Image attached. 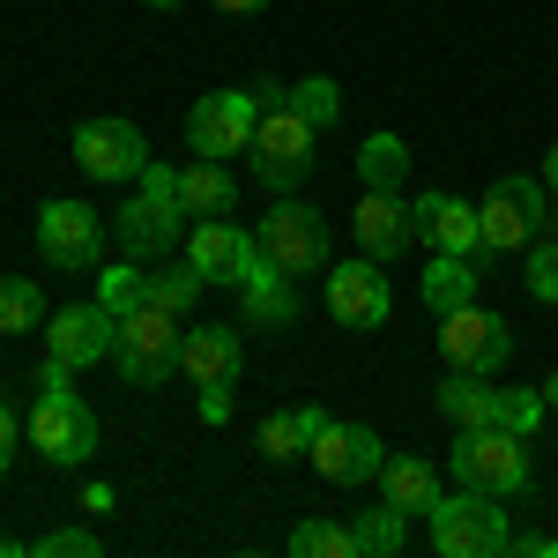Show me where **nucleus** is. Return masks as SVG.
<instances>
[{
  "label": "nucleus",
  "mask_w": 558,
  "mask_h": 558,
  "mask_svg": "<svg viewBox=\"0 0 558 558\" xmlns=\"http://www.w3.org/2000/svg\"><path fill=\"white\" fill-rule=\"evenodd\" d=\"M447 470H454L462 492L521 499V492H529V447H521V432H507V425H462L454 454H447Z\"/></svg>",
  "instance_id": "nucleus-1"
},
{
  "label": "nucleus",
  "mask_w": 558,
  "mask_h": 558,
  "mask_svg": "<svg viewBox=\"0 0 558 558\" xmlns=\"http://www.w3.org/2000/svg\"><path fill=\"white\" fill-rule=\"evenodd\" d=\"M120 246L128 260H165L172 246H186V202H179V172L149 157L142 172V194L120 209Z\"/></svg>",
  "instance_id": "nucleus-2"
},
{
  "label": "nucleus",
  "mask_w": 558,
  "mask_h": 558,
  "mask_svg": "<svg viewBox=\"0 0 558 558\" xmlns=\"http://www.w3.org/2000/svg\"><path fill=\"white\" fill-rule=\"evenodd\" d=\"M179 343H186V328H179V313L165 305H128L120 313V336H112V365H120V380L128 387H157L179 373Z\"/></svg>",
  "instance_id": "nucleus-3"
},
{
  "label": "nucleus",
  "mask_w": 558,
  "mask_h": 558,
  "mask_svg": "<svg viewBox=\"0 0 558 558\" xmlns=\"http://www.w3.org/2000/svg\"><path fill=\"white\" fill-rule=\"evenodd\" d=\"M432 544H439V558H499L514 544L507 499H484V492L439 499V507H432Z\"/></svg>",
  "instance_id": "nucleus-4"
},
{
  "label": "nucleus",
  "mask_w": 558,
  "mask_h": 558,
  "mask_svg": "<svg viewBox=\"0 0 558 558\" xmlns=\"http://www.w3.org/2000/svg\"><path fill=\"white\" fill-rule=\"evenodd\" d=\"M544 223H551V186H544V179H499V186L476 202L484 254H521Z\"/></svg>",
  "instance_id": "nucleus-5"
},
{
  "label": "nucleus",
  "mask_w": 558,
  "mask_h": 558,
  "mask_svg": "<svg viewBox=\"0 0 558 558\" xmlns=\"http://www.w3.org/2000/svg\"><path fill=\"white\" fill-rule=\"evenodd\" d=\"M313 142L320 134L305 128L291 105H276V112H260L254 142H246V157H254V179L268 186V194H299L305 172H313Z\"/></svg>",
  "instance_id": "nucleus-6"
},
{
  "label": "nucleus",
  "mask_w": 558,
  "mask_h": 558,
  "mask_svg": "<svg viewBox=\"0 0 558 558\" xmlns=\"http://www.w3.org/2000/svg\"><path fill=\"white\" fill-rule=\"evenodd\" d=\"M31 447H38L52 470H83L89 454H97V417H89V402L75 387L38 395V410H31Z\"/></svg>",
  "instance_id": "nucleus-7"
},
{
  "label": "nucleus",
  "mask_w": 558,
  "mask_h": 558,
  "mask_svg": "<svg viewBox=\"0 0 558 558\" xmlns=\"http://www.w3.org/2000/svg\"><path fill=\"white\" fill-rule=\"evenodd\" d=\"M439 350H447L454 373H484V380H499L507 357H514V336H507L499 313H484V305H454V313H439Z\"/></svg>",
  "instance_id": "nucleus-8"
},
{
  "label": "nucleus",
  "mask_w": 558,
  "mask_h": 558,
  "mask_svg": "<svg viewBox=\"0 0 558 558\" xmlns=\"http://www.w3.org/2000/svg\"><path fill=\"white\" fill-rule=\"evenodd\" d=\"M260 254L276 260L283 276H313L320 260H328V216L313 209V202H276V209L260 216Z\"/></svg>",
  "instance_id": "nucleus-9"
},
{
  "label": "nucleus",
  "mask_w": 558,
  "mask_h": 558,
  "mask_svg": "<svg viewBox=\"0 0 558 558\" xmlns=\"http://www.w3.org/2000/svg\"><path fill=\"white\" fill-rule=\"evenodd\" d=\"M260 128V105L246 97V89H216V97H202L194 112H186V142H194V157H239L246 142H254Z\"/></svg>",
  "instance_id": "nucleus-10"
},
{
  "label": "nucleus",
  "mask_w": 558,
  "mask_h": 558,
  "mask_svg": "<svg viewBox=\"0 0 558 558\" xmlns=\"http://www.w3.org/2000/svg\"><path fill=\"white\" fill-rule=\"evenodd\" d=\"M75 165L89 179H105V186H120V179L149 172V142H142L134 120H83L75 128Z\"/></svg>",
  "instance_id": "nucleus-11"
},
{
  "label": "nucleus",
  "mask_w": 558,
  "mask_h": 558,
  "mask_svg": "<svg viewBox=\"0 0 558 558\" xmlns=\"http://www.w3.org/2000/svg\"><path fill=\"white\" fill-rule=\"evenodd\" d=\"M305 454H313V470L328 476V484H343V492L373 484L380 462H387V454H380V432H373V425H336V417L305 439Z\"/></svg>",
  "instance_id": "nucleus-12"
},
{
  "label": "nucleus",
  "mask_w": 558,
  "mask_h": 558,
  "mask_svg": "<svg viewBox=\"0 0 558 558\" xmlns=\"http://www.w3.org/2000/svg\"><path fill=\"white\" fill-rule=\"evenodd\" d=\"M186 260L202 268V283H246V268L260 260V239L254 231H239L231 216H194V231H186Z\"/></svg>",
  "instance_id": "nucleus-13"
},
{
  "label": "nucleus",
  "mask_w": 558,
  "mask_h": 558,
  "mask_svg": "<svg viewBox=\"0 0 558 558\" xmlns=\"http://www.w3.org/2000/svg\"><path fill=\"white\" fill-rule=\"evenodd\" d=\"M328 313L343 320V328H380L387 313H395V291H387V260H336L328 268Z\"/></svg>",
  "instance_id": "nucleus-14"
},
{
  "label": "nucleus",
  "mask_w": 558,
  "mask_h": 558,
  "mask_svg": "<svg viewBox=\"0 0 558 558\" xmlns=\"http://www.w3.org/2000/svg\"><path fill=\"white\" fill-rule=\"evenodd\" d=\"M112 336H120V313L97 299V305H60L52 320H45V343H52V357H68L75 373L83 365H97V357H112Z\"/></svg>",
  "instance_id": "nucleus-15"
},
{
  "label": "nucleus",
  "mask_w": 558,
  "mask_h": 558,
  "mask_svg": "<svg viewBox=\"0 0 558 558\" xmlns=\"http://www.w3.org/2000/svg\"><path fill=\"white\" fill-rule=\"evenodd\" d=\"M38 254H45V268H97V209L89 202H45Z\"/></svg>",
  "instance_id": "nucleus-16"
},
{
  "label": "nucleus",
  "mask_w": 558,
  "mask_h": 558,
  "mask_svg": "<svg viewBox=\"0 0 558 558\" xmlns=\"http://www.w3.org/2000/svg\"><path fill=\"white\" fill-rule=\"evenodd\" d=\"M410 223H417V239H425L432 254H484V231H476V202H462V194H417L410 202Z\"/></svg>",
  "instance_id": "nucleus-17"
},
{
  "label": "nucleus",
  "mask_w": 558,
  "mask_h": 558,
  "mask_svg": "<svg viewBox=\"0 0 558 558\" xmlns=\"http://www.w3.org/2000/svg\"><path fill=\"white\" fill-rule=\"evenodd\" d=\"M299 276H283L276 260L260 254L254 268H246V283H239V320H254L260 336H283L291 320H299V291H291Z\"/></svg>",
  "instance_id": "nucleus-18"
},
{
  "label": "nucleus",
  "mask_w": 558,
  "mask_h": 558,
  "mask_svg": "<svg viewBox=\"0 0 558 558\" xmlns=\"http://www.w3.org/2000/svg\"><path fill=\"white\" fill-rule=\"evenodd\" d=\"M350 223H357V246H365L373 260H395L410 239H417L410 202H402L395 186H365V202H357V216H350Z\"/></svg>",
  "instance_id": "nucleus-19"
},
{
  "label": "nucleus",
  "mask_w": 558,
  "mask_h": 558,
  "mask_svg": "<svg viewBox=\"0 0 558 558\" xmlns=\"http://www.w3.org/2000/svg\"><path fill=\"white\" fill-rule=\"evenodd\" d=\"M239 357H246L239 328H186V343H179V373H186L194 387H231V380H239Z\"/></svg>",
  "instance_id": "nucleus-20"
},
{
  "label": "nucleus",
  "mask_w": 558,
  "mask_h": 558,
  "mask_svg": "<svg viewBox=\"0 0 558 558\" xmlns=\"http://www.w3.org/2000/svg\"><path fill=\"white\" fill-rule=\"evenodd\" d=\"M476 283H484V260H470V254H432L417 291H425L432 313H454V305H476Z\"/></svg>",
  "instance_id": "nucleus-21"
},
{
  "label": "nucleus",
  "mask_w": 558,
  "mask_h": 558,
  "mask_svg": "<svg viewBox=\"0 0 558 558\" xmlns=\"http://www.w3.org/2000/svg\"><path fill=\"white\" fill-rule=\"evenodd\" d=\"M380 499H395L402 514H432L439 507V470L417 454H387L380 462Z\"/></svg>",
  "instance_id": "nucleus-22"
},
{
  "label": "nucleus",
  "mask_w": 558,
  "mask_h": 558,
  "mask_svg": "<svg viewBox=\"0 0 558 558\" xmlns=\"http://www.w3.org/2000/svg\"><path fill=\"white\" fill-rule=\"evenodd\" d=\"M439 417H454V425H499V380H484V373L439 380Z\"/></svg>",
  "instance_id": "nucleus-23"
},
{
  "label": "nucleus",
  "mask_w": 558,
  "mask_h": 558,
  "mask_svg": "<svg viewBox=\"0 0 558 558\" xmlns=\"http://www.w3.org/2000/svg\"><path fill=\"white\" fill-rule=\"evenodd\" d=\"M179 202H186V216H231L239 186H231V172H223L216 157H194V165L179 172Z\"/></svg>",
  "instance_id": "nucleus-24"
},
{
  "label": "nucleus",
  "mask_w": 558,
  "mask_h": 558,
  "mask_svg": "<svg viewBox=\"0 0 558 558\" xmlns=\"http://www.w3.org/2000/svg\"><path fill=\"white\" fill-rule=\"evenodd\" d=\"M350 536H357V558H395L410 544V514H402L395 499H373L365 514L350 521Z\"/></svg>",
  "instance_id": "nucleus-25"
},
{
  "label": "nucleus",
  "mask_w": 558,
  "mask_h": 558,
  "mask_svg": "<svg viewBox=\"0 0 558 558\" xmlns=\"http://www.w3.org/2000/svg\"><path fill=\"white\" fill-rule=\"evenodd\" d=\"M142 299L186 320V313H194V299H202V268H194V260H172V268H142Z\"/></svg>",
  "instance_id": "nucleus-26"
},
{
  "label": "nucleus",
  "mask_w": 558,
  "mask_h": 558,
  "mask_svg": "<svg viewBox=\"0 0 558 558\" xmlns=\"http://www.w3.org/2000/svg\"><path fill=\"white\" fill-rule=\"evenodd\" d=\"M320 425H328V410H313V402H305V410H276V417L260 425V454H268V462H291V454H305V439Z\"/></svg>",
  "instance_id": "nucleus-27"
},
{
  "label": "nucleus",
  "mask_w": 558,
  "mask_h": 558,
  "mask_svg": "<svg viewBox=\"0 0 558 558\" xmlns=\"http://www.w3.org/2000/svg\"><path fill=\"white\" fill-rule=\"evenodd\" d=\"M45 320H52V313H45L38 283H31V276H0V336H31Z\"/></svg>",
  "instance_id": "nucleus-28"
},
{
  "label": "nucleus",
  "mask_w": 558,
  "mask_h": 558,
  "mask_svg": "<svg viewBox=\"0 0 558 558\" xmlns=\"http://www.w3.org/2000/svg\"><path fill=\"white\" fill-rule=\"evenodd\" d=\"M291 112H299L313 134H328L343 120V89L328 83V75H305V83H291Z\"/></svg>",
  "instance_id": "nucleus-29"
},
{
  "label": "nucleus",
  "mask_w": 558,
  "mask_h": 558,
  "mask_svg": "<svg viewBox=\"0 0 558 558\" xmlns=\"http://www.w3.org/2000/svg\"><path fill=\"white\" fill-rule=\"evenodd\" d=\"M402 172H410V142H402V134H373V142L357 149V179H365V186H402Z\"/></svg>",
  "instance_id": "nucleus-30"
},
{
  "label": "nucleus",
  "mask_w": 558,
  "mask_h": 558,
  "mask_svg": "<svg viewBox=\"0 0 558 558\" xmlns=\"http://www.w3.org/2000/svg\"><path fill=\"white\" fill-rule=\"evenodd\" d=\"M291 551L299 558H357V536H350L343 521H299L291 529Z\"/></svg>",
  "instance_id": "nucleus-31"
},
{
  "label": "nucleus",
  "mask_w": 558,
  "mask_h": 558,
  "mask_svg": "<svg viewBox=\"0 0 558 558\" xmlns=\"http://www.w3.org/2000/svg\"><path fill=\"white\" fill-rule=\"evenodd\" d=\"M544 417H551V410H544V395H536V387H499V425H507V432L529 439Z\"/></svg>",
  "instance_id": "nucleus-32"
},
{
  "label": "nucleus",
  "mask_w": 558,
  "mask_h": 558,
  "mask_svg": "<svg viewBox=\"0 0 558 558\" xmlns=\"http://www.w3.org/2000/svg\"><path fill=\"white\" fill-rule=\"evenodd\" d=\"M529 299L558 305V239H544V246L529 254Z\"/></svg>",
  "instance_id": "nucleus-33"
},
{
  "label": "nucleus",
  "mask_w": 558,
  "mask_h": 558,
  "mask_svg": "<svg viewBox=\"0 0 558 558\" xmlns=\"http://www.w3.org/2000/svg\"><path fill=\"white\" fill-rule=\"evenodd\" d=\"M38 558H97V536L89 529H52V536H38Z\"/></svg>",
  "instance_id": "nucleus-34"
},
{
  "label": "nucleus",
  "mask_w": 558,
  "mask_h": 558,
  "mask_svg": "<svg viewBox=\"0 0 558 558\" xmlns=\"http://www.w3.org/2000/svg\"><path fill=\"white\" fill-rule=\"evenodd\" d=\"M97 299L112 305V313H128V305H142V268H105V291Z\"/></svg>",
  "instance_id": "nucleus-35"
},
{
  "label": "nucleus",
  "mask_w": 558,
  "mask_h": 558,
  "mask_svg": "<svg viewBox=\"0 0 558 558\" xmlns=\"http://www.w3.org/2000/svg\"><path fill=\"white\" fill-rule=\"evenodd\" d=\"M15 447H23V425H15V410L0 402V476H8V462H15Z\"/></svg>",
  "instance_id": "nucleus-36"
},
{
  "label": "nucleus",
  "mask_w": 558,
  "mask_h": 558,
  "mask_svg": "<svg viewBox=\"0 0 558 558\" xmlns=\"http://www.w3.org/2000/svg\"><path fill=\"white\" fill-rule=\"evenodd\" d=\"M246 97H254L260 112H276V105H291V89L276 83V75H260V83H246Z\"/></svg>",
  "instance_id": "nucleus-37"
},
{
  "label": "nucleus",
  "mask_w": 558,
  "mask_h": 558,
  "mask_svg": "<svg viewBox=\"0 0 558 558\" xmlns=\"http://www.w3.org/2000/svg\"><path fill=\"white\" fill-rule=\"evenodd\" d=\"M202 417H209V425L231 417V387H202Z\"/></svg>",
  "instance_id": "nucleus-38"
},
{
  "label": "nucleus",
  "mask_w": 558,
  "mask_h": 558,
  "mask_svg": "<svg viewBox=\"0 0 558 558\" xmlns=\"http://www.w3.org/2000/svg\"><path fill=\"white\" fill-rule=\"evenodd\" d=\"M83 507H89V514H112L120 499H112V484H89V492H83Z\"/></svg>",
  "instance_id": "nucleus-39"
},
{
  "label": "nucleus",
  "mask_w": 558,
  "mask_h": 558,
  "mask_svg": "<svg viewBox=\"0 0 558 558\" xmlns=\"http://www.w3.org/2000/svg\"><path fill=\"white\" fill-rule=\"evenodd\" d=\"M507 551H521V558H558V544H551V536H529V544H507Z\"/></svg>",
  "instance_id": "nucleus-40"
},
{
  "label": "nucleus",
  "mask_w": 558,
  "mask_h": 558,
  "mask_svg": "<svg viewBox=\"0 0 558 558\" xmlns=\"http://www.w3.org/2000/svg\"><path fill=\"white\" fill-rule=\"evenodd\" d=\"M209 8H223V15H260L268 0H209Z\"/></svg>",
  "instance_id": "nucleus-41"
},
{
  "label": "nucleus",
  "mask_w": 558,
  "mask_h": 558,
  "mask_svg": "<svg viewBox=\"0 0 558 558\" xmlns=\"http://www.w3.org/2000/svg\"><path fill=\"white\" fill-rule=\"evenodd\" d=\"M544 186H551V202H558V142H551V157H544Z\"/></svg>",
  "instance_id": "nucleus-42"
},
{
  "label": "nucleus",
  "mask_w": 558,
  "mask_h": 558,
  "mask_svg": "<svg viewBox=\"0 0 558 558\" xmlns=\"http://www.w3.org/2000/svg\"><path fill=\"white\" fill-rule=\"evenodd\" d=\"M544 410H551V417H558V373H551V380H544Z\"/></svg>",
  "instance_id": "nucleus-43"
},
{
  "label": "nucleus",
  "mask_w": 558,
  "mask_h": 558,
  "mask_svg": "<svg viewBox=\"0 0 558 558\" xmlns=\"http://www.w3.org/2000/svg\"><path fill=\"white\" fill-rule=\"evenodd\" d=\"M142 8H165V15H172V8H186V0H142Z\"/></svg>",
  "instance_id": "nucleus-44"
}]
</instances>
